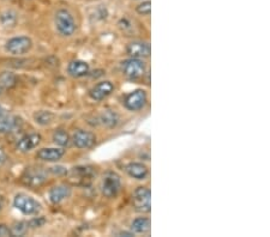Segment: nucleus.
Returning a JSON list of instances; mask_svg holds the SVG:
<instances>
[{
  "mask_svg": "<svg viewBox=\"0 0 270 237\" xmlns=\"http://www.w3.org/2000/svg\"><path fill=\"white\" fill-rule=\"evenodd\" d=\"M126 172L136 180H144L148 176V168L142 163H130L126 167Z\"/></svg>",
  "mask_w": 270,
  "mask_h": 237,
  "instance_id": "nucleus-17",
  "label": "nucleus"
},
{
  "mask_svg": "<svg viewBox=\"0 0 270 237\" xmlns=\"http://www.w3.org/2000/svg\"><path fill=\"white\" fill-rule=\"evenodd\" d=\"M54 22H56V27L58 32L62 36L70 37L75 34L76 31V22L73 19V16L68 12V10H58L54 17Z\"/></svg>",
  "mask_w": 270,
  "mask_h": 237,
  "instance_id": "nucleus-1",
  "label": "nucleus"
},
{
  "mask_svg": "<svg viewBox=\"0 0 270 237\" xmlns=\"http://www.w3.org/2000/svg\"><path fill=\"white\" fill-rule=\"evenodd\" d=\"M71 195V188L64 184H60V186H56L49 191V200L53 204H59L63 200H65L66 198H68Z\"/></svg>",
  "mask_w": 270,
  "mask_h": 237,
  "instance_id": "nucleus-16",
  "label": "nucleus"
},
{
  "mask_svg": "<svg viewBox=\"0 0 270 237\" xmlns=\"http://www.w3.org/2000/svg\"><path fill=\"white\" fill-rule=\"evenodd\" d=\"M68 73L75 78H81L89 73V65L84 61H79V60L72 61L68 65Z\"/></svg>",
  "mask_w": 270,
  "mask_h": 237,
  "instance_id": "nucleus-18",
  "label": "nucleus"
},
{
  "mask_svg": "<svg viewBox=\"0 0 270 237\" xmlns=\"http://www.w3.org/2000/svg\"><path fill=\"white\" fill-rule=\"evenodd\" d=\"M6 51L13 55H22L26 54L32 48V40L26 36L13 37L7 41L6 43Z\"/></svg>",
  "mask_w": 270,
  "mask_h": 237,
  "instance_id": "nucleus-8",
  "label": "nucleus"
},
{
  "mask_svg": "<svg viewBox=\"0 0 270 237\" xmlns=\"http://www.w3.org/2000/svg\"><path fill=\"white\" fill-rule=\"evenodd\" d=\"M17 83V77L12 72H2L0 74V89L2 91L13 88Z\"/></svg>",
  "mask_w": 270,
  "mask_h": 237,
  "instance_id": "nucleus-21",
  "label": "nucleus"
},
{
  "mask_svg": "<svg viewBox=\"0 0 270 237\" xmlns=\"http://www.w3.org/2000/svg\"><path fill=\"white\" fill-rule=\"evenodd\" d=\"M2 206H4V199H2V197L0 195V211L2 210Z\"/></svg>",
  "mask_w": 270,
  "mask_h": 237,
  "instance_id": "nucleus-30",
  "label": "nucleus"
},
{
  "mask_svg": "<svg viewBox=\"0 0 270 237\" xmlns=\"http://www.w3.org/2000/svg\"><path fill=\"white\" fill-rule=\"evenodd\" d=\"M54 114L52 112H48V110H40V112H36L34 114V120L35 122L38 123L41 126H47L51 125L54 120Z\"/></svg>",
  "mask_w": 270,
  "mask_h": 237,
  "instance_id": "nucleus-22",
  "label": "nucleus"
},
{
  "mask_svg": "<svg viewBox=\"0 0 270 237\" xmlns=\"http://www.w3.org/2000/svg\"><path fill=\"white\" fill-rule=\"evenodd\" d=\"M145 104H147V92L144 90H135L129 93L124 101L125 108L131 112H137V110L144 108Z\"/></svg>",
  "mask_w": 270,
  "mask_h": 237,
  "instance_id": "nucleus-7",
  "label": "nucleus"
},
{
  "mask_svg": "<svg viewBox=\"0 0 270 237\" xmlns=\"http://www.w3.org/2000/svg\"><path fill=\"white\" fill-rule=\"evenodd\" d=\"M101 188H102L104 197L114 198L121 188L120 176L114 172L107 173L102 180V187Z\"/></svg>",
  "mask_w": 270,
  "mask_h": 237,
  "instance_id": "nucleus-6",
  "label": "nucleus"
},
{
  "mask_svg": "<svg viewBox=\"0 0 270 237\" xmlns=\"http://www.w3.org/2000/svg\"><path fill=\"white\" fill-rule=\"evenodd\" d=\"M2 114H5V109L4 108H2V107L1 106H0V117H1V115Z\"/></svg>",
  "mask_w": 270,
  "mask_h": 237,
  "instance_id": "nucleus-31",
  "label": "nucleus"
},
{
  "mask_svg": "<svg viewBox=\"0 0 270 237\" xmlns=\"http://www.w3.org/2000/svg\"><path fill=\"white\" fill-rule=\"evenodd\" d=\"M2 92H4V91H2V90H1V89H0V95H1V93H2Z\"/></svg>",
  "mask_w": 270,
  "mask_h": 237,
  "instance_id": "nucleus-32",
  "label": "nucleus"
},
{
  "mask_svg": "<svg viewBox=\"0 0 270 237\" xmlns=\"http://www.w3.org/2000/svg\"><path fill=\"white\" fill-rule=\"evenodd\" d=\"M6 159H7L6 153H5V151L2 150L1 148H0V168H1L2 165L5 164V162H6Z\"/></svg>",
  "mask_w": 270,
  "mask_h": 237,
  "instance_id": "nucleus-29",
  "label": "nucleus"
},
{
  "mask_svg": "<svg viewBox=\"0 0 270 237\" xmlns=\"http://www.w3.org/2000/svg\"><path fill=\"white\" fill-rule=\"evenodd\" d=\"M151 223L149 218H145V217H139V218H136L134 222L131 223V229L132 231L138 234H145L150 231Z\"/></svg>",
  "mask_w": 270,
  "mask_h": 237,
  "instance_id": "nucleus-19",
  "label": "nucleus"
},
{
  "mask_svg": "<svg viewBox=\"0 0 270 237\" xmlns=\"http://www.w3.org/2000/svg\"><path fill=\"white\" fill-rule=\"evenodd\" d=\"M13 205L17 208L18 211H21L22 213L26 214V216H33V214H36L38 211L41 210V205L37 203L36 200L33 199L32 197H28L26 194H17L13 200Z\"/></svg>",
  "mask_w": 270,
  "mask_h": 237,
  "instance_id": "nucleus-3",
  "label": "nucleus"
},
{
  "mask_svg": "<svg viewBox=\"0 0 270 237\" xmlns=\"http://www.w3.org/2000/svg\"><path fill=\"white\" fill-rule=\"evenodd\" d=\"M42 138L38 133H29L26 134L24 137H22L17 143V150L21 152L27 153L30 152L32 150H34L35 148H37L40 145Z\"/></svg>",
  "mask_w": 270,
  "mask_h": 237,
  "instance_id": "nucleus-10",
  "label": "nucleus"
},
{
  "mask_svg": "<svg viewBox=\"0 0 270 237\" xmlns=\"http://www.w3.org/2000/svg\"><path fill=\"white\" fill-rule=\"evenodd\" d=\"M72 142L76 148L84 150V148H90L94 144H95L96 137L95 134L92 133V132L79 129V131H77L76 133L73 134Z\"/></svg>",
  "mask_w": 270,
  "mask_h": 237,
  "instance_id": "nucleus-9",
  "label": "nucleus"
},
{
  "mask_svg": "<svg viewBox=\"0 0 270 237\" xmlns=\"http://www.w3.org/2000/svg\"><path fill=\"white\" fill-rule=\"evenodd\" d=\"M64 156V150L57 148H41L37 152V158L45 162H58Z\"/></svg>",
  "mask_w": 270,
  "mask_h": 237,
  "instance_id": "nucleus-15",
  "label": "nucleus"
},
{
  "mask_svg": "<svg viewBox=\"0 0 270 237\" xmlns=\"http://www.w3.org/2000/svg\"><path fill=\"white\" fill-rule=\"evenodd\" d=\"M137 12L143 16H149L151 12V2L149 1V0L139 4L138 6H137Z\"/></svg>",
  "mask_w": 270,
  "mask_h": 237,
  "instance_id": "nucleus-26",
  "label": "nucleus"
},
{
  "mask_svg": "<svg viewBox=\"0 0 270 237\" xmlns=\"http://www.w3.org/2000/svg\"><path fill=\"white\" fill-rule=\"evenodd\" d=\"M29 225L27 222H18L13 224V227L11 228V234L12 236H24L28 231Z\"/></svg>",
  "mask_w": 270,
  "mask_h": 237,
  "instance_id": "nucleus-25",
  "label": "nucleus"
},
{
  "mask_svg": "<svg viewBox=\"0 0 270 237\" xmlns=\"http://www.w3.org/2000/svg\"><path fill=\"white\" fill-rule=\"evenodd\" d=\"M100 121L102 125L106 127L113 128L118 125V121H119V117L115 112L113 110H104L102 114L100 115Z\"/></svg>",
  "mask_w": 270,
  "mask_h": 237,
  "instance_id": "nucleus-20",
  "label": "nucleus"
},
{
  "mask_svg": "<svg viewBox=\"0 0 270 237\" xmlns=\"http://www.w3.org/2000/svg\"><path fill=\"white\" fill-rule=\"evenodd\" d=\"M19 123H21V120H19L18 117L2 114L0 117V133L6 134L10 133V132H13L15 129L18 128Z\"/></svg>",
  "mask_w": 270,
  "mask_h": 237,
  "instance_id": "nucleus-14",
  "label": "nucleus"
},
{
  "mask_svg": "<svg viewBox=\"0 0 270 237\" xmlns=\"http://www.w3.org/2000/svg\"><path fill=\"white\" fill-rule=\"evenodd\" d=\"M45 223H46L45 218H42V217H38V218H34V219L30 220V222H28V225L30 228H40V227H42Z\"/></svg>",
  "mask_w": 270,
  "mask_h": 237,
  "instance_id": "nucleus-27",
  "label": "nucleus"
},
{
  "mask_svg": "<svg viewBox=\"0 0 270 237\" xmlns=\"http://www.w3.org/2000/svg\"><path fill=\"white\" fill-rule=\"evenodd\" d=\"M71 174H72V178H75V183L82 184V186H88L94 178L93 169L89 167L73 168Z\"/></svg>",
  "mask_w": 270,
  "mask_h": 237,
  "instance_id": "nucleus-13",
  "label": "nucleus"
},
{
  "mask_svg": "<svg viewBox=\"0 0 270 237\" xmlns=\"http://www.w3.org/2000/svg\"><path fill=\"white\" fill-rule=\"evenodd\" d=\"M0 21L4 27H15L17 23V15L13 11H5L0 16Z\"/></svg>",
  "mask_w": 270,
  "mask_h": 237,
  "instance_id": "nucleus-24",
  "label": "nucleus"
},
{
  "mask_svg": "<svg viewBox=\"0 0 270 237\" xmlns=\"http://www.w3.org/2000/svg\"><path fill=\"white\" fill-rule=\"evenodd\" d=\"M0 236L1 237H10L12 236L11 234V229L5 224H0Z\"/></svg>",
  "mask_w": 270,
  "mask_h": 237,
  "instance_id": "nucleus-28",
  "label": "nucleus"
},
{
  "mask_svg": "<svg viewBox=\"0 0 270 237\" xmlns=\"http://www.w3.org/2000/svg\"><path fill=\"white\" fill-rule=\"evenodd\" d=\"M53 142L56 143L57 145L65 148V146L70 145L71 138L68 136V132L64 131V129H57L53 133Z\"/></svg>",
  "mask_w": 270,
  "mask_h": 237,
  "instance_id": "nucleus-23",
  "label": "nucleus"
},
{
  "mask_svg": "<svg viewBox=\"0 0 270 237\" xmlns=\"http://www.w3.org/2000/svg\"><path fill=\"white\" fill-rule=\"evenodd\" d=\"M150 45L147 42H139V41H136V42L129 43L128 47H126V53H128L132 58H148L150 55Z\"/></svg>",
  "mask_w": 270,
  "mask_h": 237,
  "instance_id": "nucleus-12",
  "label": "nucleus"
},
{
  "mask_svg": "<svg viewBox=\"0 0 270 237\" xmlns=\"http://www.w3.org/2000/svg\"><path fill=\"white\" fill-rule=\"evenodd\" d=\"M121 70H123L124 76L128 77L129 79H138L144 76L145 64L137 58H131L123 62Z\"/></svg>",
  "mask_w": 270,
  "mask_h": 237,
  "instance_id": "nucleus-5",
  "label": "nucleus"
},
{
  "mask_svg": "<svg viewBox=\"0 0 270 237\" xmlns=\"http://www.w3.org/2000/svg\"><path fill=\"white\" fill-rule=\"evenodd\" d=\"M134 207L139 212H150L151 210V193L147 187H138L132 194Z\"/></svg>",
  "mask_w": 270,
  "mask_h": 237,
  "instance_id": "nucleus-4",
  "label": "nucleus"
},
{
  "mask_svg": "<svg viewBox=\"0 0 270 237\" xmlns=\"http://www.w3.org/2000/svg\"><path fill=\"white\" fill-rule=\"evenodd\" d=\"M113 90H114V85L111 82H100L90 90V97L95 101H102L111 95Z\"/></svg>",
  "mask_w": 270,
  "mask_h": 237,
  "instance_id": "nucleus-11",
  "label": "nucleus"
},
{
  "mask_svg": "<svg viewBox=\"0 0 270 237\" xmlns=\"http://www.w3.org/2000/svg\"><path fill=\"white\" fill-rule=\"evenodd\" d=\"M47 172L42 168H37V167H32V168H27L24 170L23 175H22L21 181L23 182L26 186L28 187H33V188H36V187L42 186L43 183L47 181Z\"/></svg>",
  "mask_w": 270,
  "mask_h": 237,
  "instance_id": "nucleus-2",
  "label": "nucleus"
}]
</instances>
